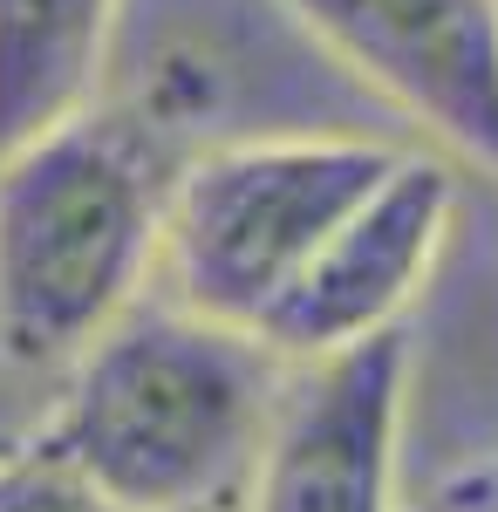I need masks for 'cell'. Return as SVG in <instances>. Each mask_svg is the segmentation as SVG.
Listing matches in <instances>:
<instances>
[{
  "label": "cell",
  "mask_w": 498,
  "mask_h": 512,
  "mask_svg": "<svg viewBox=\"0 0 498 512\" xmlns=\"http://www.w3.org/2000/svg\"><path fill=\"white\" fill-rule=\"evenodd\" d=\"M287 362L253 335L178 301L130 308L69 362L48 437L123 512H185L239 499L260 458Z\"/></svg>",
  "instance_id": "cell-1"
},
{
  "label": "cell",
  "mask_w": 498,
  "mask_h": 512,
  "mask_svg": "<svg viewBox=\"0 0 498 512\" xmlns=\"http://www.w3.org/2000/svg\"><path fill=\"white\" fill-rule=\"evenodd\" d=\"M164 185L151 151L96 110L0 158L7 369H69L144 301L164 253Z\"/></svg>",
  "instance_id": "cell-2"
},
{
  "label": "cell",
  "mask_w": 498,
  "mask_h": 512,
  "mask_svg": "<svg viewBox=\"0 0 498 512\" xmlns=\"http://www.w3.org/2000/svg\"><path fill=\"white\" fill-rule=\"evenodd\" d=\"M403 151L369 137H260L219 144L164 185L157 274L178 308L226 328H253L301 280Z\"/></svg>",
  "instance_id": "cell-3"
},
{
  "label": "cell",
  "mask_w": 498,
  "mask_h": 512,
  "mask_svg": "<svg viewBox=\"0 0 498 512\" xmlns=\"http://www.w3.org/2000/svg\"><path fill=\"white\" fill-rule=\"evenodd\" d=\"M410 396V335L383 328L355 349L287 362L246 512H396V444Z\"/></svg>",
  "instance_id": "cell-4"
},
{
  "label": "cell",
  "mask_w": 498,
  "mask_h": 512,
  "mask_svg": "<svg viewBox=\"0 0 498 512\" xmlns=\"http://www.w3.org/2000/svg\"><path fill=\"white\" fill-rule=\"evenodd\" d=\"M451 212H458L451 164L403 151L396 171L328 233V246L301 267V280L273 301L260 342L280 362H314V355L355 349L383 328H403V308L423 294V280L437 267Z\"/></svg>",
  "instance_id": "cell-5"
},
{
  "label": "cell",
  "mask_w": 498,
  "mask_h": 512,
  "mask_svg": "<svg viewBox=\"0 0 498 512\" xmlns=\"http://www.w3.org/2000/svg\"><path fill=\"white\" fill-rule=\"evenodd\" d=\"M342 69L498 178V0H287Z\"/></svg>",
  "instance_id": "cell-6"
},
{
  "label": "cell",
  "mask_w": 498,
  "mask_h": 512,
  "mask_svg": "<svg viewBox=\"0 0 498 512\" xmlns=\"http://www.w3.org/2000/svg\"><path fill=\"white\" fill-rule=\"evenodd\" d=\"M116 0H0V158L96 103Z\"/></svg>",
  "instance_id": "cell-7"
},
{
  "label": "cell",
  "mask_w": 498,
  "mask_h": 512,
  "mask_svg": "<svg viewBox=\"0 0 498 512\" xmlns=\"http://www.w3.org/2000/svg\"><path fill=\"white\" fill-rule=\"evenodd\" d=\"M0 512H123L96 478L69 465L48 437L0 451Z\"/></svg>",
  "instance_id": "cell-8"
},
{
  "label": "cell",
  "mask_w": 498,
  "mask_h": 512,
  "mask_svg": "<svg viewBox=\"0 0 498 512\" xmlns=\"http://www.w3.org/2000/svg\"><path fill=\"white\" fill-rule=\"evenodd\" d=\"M430 512H498V472H464L451 485H437Z\"/></svg>",
  "instance_id": "cell-9"
},
{
  "label": "cell",
  "mask_w": 498,
  "mask_h": 512,
  "mask_svg": "<svg viewBox=\"0 0 498 512\" xmlns=\"http://www.w3.org/2000/svg\"><path fill=\"white\" fill-rule=\"evenodd\" d=\"M185 512H246L239 499H205V506H185Z\"/></svg>",
  "instance_id": "cell-10"
}]
</instances>
